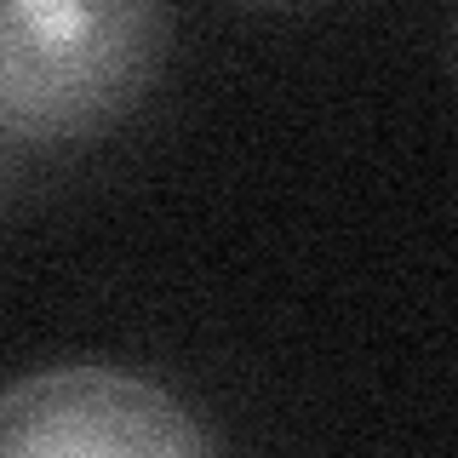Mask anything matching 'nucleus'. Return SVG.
<instances>
[{
  "mask_svg": "<svg viewBox=\"0 0 458 458\" xmlns=\"http://www.w3.org/2000/svg\"><path fill=\"white\" fill-rule=\"evenodd\" d=\"M166 64V0H0V138L75 149L121 126Z\"/></svg>",
  "mask_w": 458,
  "mask_h": 458,
  "instance_id": "1",
  "label": "nucleus"
},
{
  "mask_svg": "<svg viewBox=\"0 0 458 458\" xmlns=\"http://www.w3.org/2000/svg\"><path fill=\"white\" fill-rule=\"evenodd\" d=\"M183 395L109 361H57L0 390V458H207Z\"/></svg>",
  "mask_w": 458,
  "mask_h": 458,
  "instance_id": "2",
  "label": "nucleus"
},
{
  "mask_svg": "<svg viewBox=\"0 0 458 458\" xmlns=\"http://www.w3.org/2000/svg\"><path fill=\"white\" fill-rule=\"evenodd\" d=\"M252 6H298V0H252Z\"/></svg>",
  "mask_w": 458,
  "mask_h": 458,
  "instance_id": "3",
  "label": "nucleus"
}]
</instances>
